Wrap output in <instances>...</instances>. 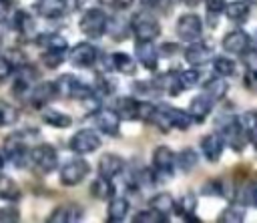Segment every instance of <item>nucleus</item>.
Instances as JSON below:
<instances>
[{"mask_svg": "<svg viewBox=\"0 0 257 223\" xmlns=\"http://www.w3.org/2000/svg\"><path fill=\"white\" fill-rule=\"evenodd\" d=\"M54 88H56V96H64V98H90L92 96V88L86 86L84 82H80L74 74H62L54 80Z\"/></svg>", "mask_w": 257, "mask_h": 223, "instance_id": "f257e3e1", "label": "nucleus"}, {"mask_svg": "<svg viewBox=\"0 0 257 223\" xmlns=\"http://www.w3.org/2000/svg\"><path fill=\"white\" fill-rule=\"evenodd\" d=\"M78 28L88 38H100L108 28V16L100 8H88L80 18Z\"/></svg>", "mask_w": 257, "mask_h": 223, "instance_id": "f03ea898", "label": "nucleus"}, {"mask_svg": "<svg viewBox=\"0 0 257 223\" xmlns=\"http://www.w3.org/2000/svg\"><path fill=\"white\" fill-rule=\"evenodd\" d=\"M131 30L137 40H155L161 34V24L149 12H137L131 18Z\"/></svg>", "mask_w": 257, "mask_h": 223, "instance_id": "7ed1b4c3", "label": "nucleus"}, {"mask_svg": "<svg viewBox=\"0 0 257 223\" xmlns=\"http://www.w3.org/2000/svg\"><path fill=\"white\" fill-rule=\"evenodd\" d=\"M221 139H223V143H225L227 147H231V149L237 151V153H241V151L245 149V145L249 143L247 129H245V125H243L241 121H237V119H229V121L223 125V129H221Z\"/></svg>", "mask_w": 257, "mask_h": 223, "instance_id": "20e7f679", "label": "nucleus"}, {"mask_svg": "<svg viewBox=\"0 0 257 223\" xmlns=\"http://www.w3.org/2000/svg\"><path fill=\"white\" fill-rule=\"evenodd\" d=\"M88 173H90V165L84 159H70L60 169V183L66 187H74L82 183Z\"/></svg>", "mask_w": 257, "mask_h": 223, "instance_id": "39448f33", "label": "nucleus"}, {"mask_svg": "<svg viewBox=\"0 0 257 223\" xmlns=\"http://www.w3.org/2000/svg\"><path fill=\"white\" fill-rule=\"evenodd\" d=\"M153 169L157 179H169L175 173V153L167 145H159L153 151Z\"/></svg>", "mask_w": 257, "mask_h": 223, "instance_id": "423d86ee", "label": "nucleus"}, {"mask_svg": "<svg viewBox=\"0 0 257 223\" xmlns=\"http://www.w3.org/2000/svg\"><path fill=\"white\" fill-rule=\"evenodd\" d=\"M68 147L76 155H88V153H94L100 147V137L90 129H80L70 137Z\"/></svg>", "mask_w": 257, "mask_h": 223, "instance_id": "0eeeda50", "label": "nucleus"}, {"mask_svg": "<svg viewBox=\"0 0 257 223\" xmlns=\"http://www.w3.org/2000/svg\"><path fill=\"white\" fill-rule=\"evenodd\" d=\"M28 159L38 167L42 173H52L58 163V153L50 145H36L28 151Z\"/></svg>", "mask_w": 257, "mask_h": 223, "instance_id": "6e6552de", "label": "nucleus"}, {"mask_svg": "<svg viewBox=\"0 0 257 223\" xmlns=\"http://www.w3.org/2000/svg\"><path fill=\"white\" fill-rule=\"evenodd\" d=\"M177 36L181 38V40H185V42H195V40H199L201 38V34H203V22H201V18L197 16V14H193V12H187V14H183L179 20H177Z\"/></svg>", "mask_w": 257, "mask_h": 223, "instance_id": "1a4fd4ad", "label": "nucleus"}, {"mask_svg": "<svg viewBox=\"0 0 257 223\" xmlns=\"http://www.w3.org/2000/svg\"><path fill=\"white\" fill-rule=\"evenodd\" d=\"M68 58H70V62H72L74 66H78V68H88V66H92V64L96 62L98 50H96V46H92L90 42H78V44L72 46Z\"/></svg>", "mask_w": 257, "mask_h": 223, "instance_id": "9d476101", "label": "nucleus"}, {"mask_svg": "<svg viewBox=\"0 0 257 223\" xmlns=\"http://www.w3.org/2000/svg\"><path fill=\"white\" fill-rule=\"evenodd\" d=\"M94 123H96V129L104 135H110V137H116L118 135V129H120V117L116 110L112 108H98L94 113Z\"/></svg>", "mask_w": 257, "mask_h": 223, "instance_id": "9b49d317", "label": "nucleus"}, {"mask_svg": "<svg viewBox=\"0 0 257 223\" xmlns=\"http://www.w3.org/2000/svg\"><path fill=\"white\" fill-rule=\"evenodd\" d=\"M135 56L147 70H155L159 66V50L155 48L153 40H137Z\"/></svg>", "mask_w": 257, "mask_h": 223, "instance_id": "f8f14e48", "label": "nucleus"}, {"mask_svg": "<svg viewBox=\"0 0 257 223\" xmlns=\"http://www.w3.org/2000/svg\"><path fill=\"white\" fill-rule=\"evenodd\" d=\"M6 157L16 165V167H24L26 165V159H28V149H26V143L22 139V135H10L6 139Z\"/></svg>", "mask_w": 257, "mask_h": 223, "instance_id": "ddd939ff", "label": "nucleus"}, {"mask_svg": "<svg viewBox=\"0 0 257 223\" xmlns=\"http://www.w3.org/2000/svg\"><path fill=\"white\" fill-rule=\"evenodd\" d=\"M159 110L163 113V117L167 119L169 127L171 129H177V131H187L193 123V117L183 110V108H177V106H169V104H161Z\"/></svg>", "mask_w": 257, "mask_h": 223, "instance_id": "4468645a", "label": "nucleus"}, {"mask_svg": "<svg viewBox=\"0 0 257 223\" xmlns=\"http://www.w3.org/2000/svg\"><path fill=\"white\" fill-rule=\"evenodd\" d=\"M213 58V50L209 44L205 42H189V46L185 48V60L191 64V66H201V64H207L209 60Z\"/></svg>", "mask_w": 257, "mask_h": 223, "instance_id": "2eb2a0df", "label": "nucleus"}, {"mask_svg": "<svg viewBox=\"0 0 257 223\" xmlns=\"http://www.w3.org/2000/svg\"><path fill=\"white\" fill-rule=\"evenodd\" d=\"M223 147H225V143L219 133H209L201 139V153L209 163H219V159L223 155Z\"/></svg>", "mask_w": 257, "mask_h": 223, "instance_id": "dca6fc26", "label": "nucleus"}, {"mask_svg": "<svg viewBox=\"0 0 257 223\" xmlns=\"http://www.w3.org/2000/svg\"><path fill=\"white\" fill-rule=\"evenodd\" d=\"M80 217H82V207H78L76 203H64V205H58L48 215V221L50 223H72V221H78Z\"/></svg>", "mask_w": 257, "mask_h": 223, "instance_id": "f3484780", "label": "nucleus"}, {"mask_svg": "<svg viewBox=\"0 0 257 223\" xmlns=\"http://www.w3.org/2000/svg\"><path fill=\"white\" fill-rule=\"evenodd\" d=\"M249 48V34L245 30H231L223 38V50L229 54H241Z\"/></svg>", "mask_w": 257, "mask_h": 223, "instance_id": "a211bd4d", "label": "nucleus"}, {"mask_svg": "<svg viewBox=\"0 0 257 223\" xmlns=\"http://www.w3.org/2000/svg\"><path fill=\"white\" fill-rule=\"evenodd\" d=\"M122 169H124V161L114 153H104L98 159V173L106 179H114Z\"/></svg>", "mask_w": 257, "mask_h": 223, "instance_id": "6ab92c4d", "label": "nucleus"}, {"mask_svg": "<svg viewBox=\"0 0 257 223\" xmlns=\"http://www.w3.org/2000/svg\"><path fill=\"white\" fill-rule=\"evenodd\" d=\"M211 108H213V102H211V98L207 94H197L189 102V115L197 123H203L211 115Z\"/></svg>", "mask_w": 257, "mask_h": 223, "instance_id": "aec40b11", "label": "nucleus"}, {"mask_svg": "<svg viewBox=\"0 0 257 223\" xmlns=\"http://www.w3.org/2000/svg\"><path fill=\"white\" fill-rule=\"evenodd\" d=\"M34 8L42 18L52 20V18H60L66 12V0H38Z\"/></svg>", "mask_w": 257, "mask_h": 223, "instance_id": "412c9836", "label": "nucleus"}, {"mask_svg": "<svg viewBox=\"0 0 257 223\" xmlns=\"http://www.w3.org/2000/svg\"><path fill=\"white\" fill-rule=\"evenodd\" d=\"M155 86H157L159 90H165V92L171 94V96H177L179 92H183V84H181L179 72H175V70H169V72L161 74V78H159V82H157Z\"/></svg>", "mask_w": 257, "mask_h": 223, "instance_id": "4be33fe9", "label": "nucleus"}, {"mask_svg": "<svg viewBox=\"0 0 257 223\" xmlns=\"http://www.w3.org/2000/svg\"><path fill=\"white\" fill-rule=\"evenodd\" d=\"M52 98H56L54 82H40V84L32 90V94H30V100H32V104H34L36 108L44 106V104L50 102Z\"/></svg>", "mask_w": 257, "mask_h": 223, "instance_id": "5701e85b", "label": "nucleus"}, {"mask_svg": "<svg viewBox=\"0 0 257 223\" xmlns=\"http://www.w3.org/2000/svg\"><path fill=\"white\" fill-rule=\"evenodd\" d=\"M197 163H199V155H197L191 147H185L183 151H179V153L175 155V167H179L183 173L193 171V169L197 167Z\"/></svg>", "mask_w": 257, "mask_h": 223, "instance_id": "b1692460", "label": "nucleus"}, {"mask_svg": "<svg viewBox=\"0 0 257 223\" xmlns=\"http://www.w3.org/2000/svg\"><path fill=\"white\" fill-rule=\"evenodd\" d=\"M114 110L118 113L120 121H122V119H128V121L139 119V100L133 98V96H122V98H118Z\"/></svg>", "mask_w": 257, "mask_h": 223, "instance_id": "393cba45", "label": "nucleus"}, {"mask_svg": "<svg viewBox=\"0 0 257 223\" xmlns=\"http://www.w3.org/2000/svg\"><path fill=\"white\" fill-rule=\"evenodd\" d=\"M223 10H225L227 18L233 20V22H243V20H247V16H249V4H247L245 0L227 2Z\"/></svg>", "mask_w": 257, "mask_h": 223, "instance_id": "a878e982", "label": "nucleus"}, {"mask_svg": "<svg viewBox=\"0 0 257 223\" xmlns=\"http://www.w3.org/2000/svg\"><path fill=\"white\" fill-rule=\"evenodd\" d=\"M110 62H112V68L118 70L120 74H135L137 66H135V58L128 56L126 52H114L108 56Z\"/></svg>", "mask_w": 257, "mask_h": 223, "instance_id": "bb28decb", "label": "nucleus"}, {"mask_svg": "<svg viewBox=\"0 0 257 223\" xmlns=\"http://www.w3.org/2000/svg\"><path fill=\"white\" fill-rule=\"evenodd\" d=\"M128 201L124 197H110V203H108V221H122L126 215H128Z\"/></svg>", "mask_w": 257, "mask_h": 223, "instance_id": "cd10ccee", "label": "nucleus"}, {"mask_svg": "<svg viewBox=\"0 0 257 223\" xmlns=\"http://www.w3.org/2000/svg\"><path fill=\"white\" fill-rule=\"evenodd\" d=\"M227 90H229V84L225 82V76H221V78H211V80L205 82V94H207L211 100H221V98H225Z\"/></svg>", "mask_w": 257, "mask_h": 223, "instance_id": "c85d7f7f", "label": "nucleus"}, {"mask_svg": "<svg viewBox=\"0 0 257 223\" xmlns=\"http://www.w3.org/2000/svg\"><path fill=\"white\" fill-rule=\"evenodd\" d=\"M149 205H151L153 209H157L161 215H165L167 219H169V215L175 213V199H173L169 193H159V195H155Z\"/></svg>", "mask_w": 257, "mask_h": 223, "instance_id": "c756f323", "label": "nucleus"}, {"mask_svg": "<svg viewBox=\"0 0 257 223\" xmlns=\"http://www.w3.org/2000/svg\"><path fill=\"white\" fill-rule=\"evenodd\" d=\"M42 121L50 127H56V129H66V127L72 125V119L66 113H60V110H54V108H46L42 113Z\"/></svg>", "mask_w": 257, "mask_h": 223, "instance_id": "7c9ffc66", "label": "nucleus"}, {"mask_svg": "<svg viewBox=\"0 0 257 223\" xmlns=\"http://www.w3.org/2000/svg\"><path fill=\"white\" fill-rule=\"evenodd\" d=\"M90 193H92L94 199H110V197L114 195V185H112L110 179H106V177L100 175V177L90 185Z\"/></svg>", "mask_w": 257, "mask_h": 223, "instance_id": "2f4dec72", "label": "nucleus"}, {"mask_svg": "<svg viewBox=\"0 0 257 223\" xmlns=\"http://www.w3.org/2000/svg\"><path fill=\"white\" fill-rule=\"evenodd\" d=\"M14 26H16V30H18L22 36H32L34 30H36L34 18H32L28 12H24V10H18V12L14 14Z\"/></svg>", "mask_w": 257, "mask_h": 223, "instance_id": "473e14b6", "label": "nucleus"}, {"mask_svg": "<svg viewBox=\"0 0 257 223\" xmlns=\"http://www.w3.org/2000/svg\"><path fill=\"white\" fill-rule=\"evenodd\" d=\"M195 209H197V195L195 193H185L179 201H175V213L177 215L189 217L195 213Z\"/></svg>", "mask_w": 257, "mask_h": 223, "instance_id": "72a5a7b5", "label": "nucleus"}, {"mask_svg": "<svg viewBox=\"0 0 257 223\" xmlns=\"http://www.w3.org/2000/svg\"><path fill=\"white\" fill-rule=\"evenodd\" d=\"M38 42L46 48V50H56V52H64L66 48H68V42H66V38L64 36H60V34H42L40 38H38Z\"/></svg>", "mask_w": 257, "mask_h": 223, "instance_id": "f704fd0d", "label": "nucleus"}, {"mask_svg": "<svg viewBox=\"0 0 257 223\" xmlns=\"http://www.w3.org/2000/svg\"><path fill=\"white\" fill-rule=\"evenodd\" d=\"M243 219H245V211L241 205H235V203H231L227 209H223L221 215L217 217L219 223H241Z\"/></svg>", "mask_w": 257, "mask_h": 223, "instance_id": "c9c22d12", "label": "nucleus"}, {"mask_svg": "<svg viewBox=\"0 0 257 223\" xmlns=\"http://www.w3.org/2000/svg\"><path fill=\"white\" fill-rule=\"evenodd\" d=\"M0 197H2V199H10V201H16V199L20 197L18 185H16L10 177H6V175H2V173H0Z\"/></svg>", "mask_w": 257, "mask_h": 223, "instance_id": "e433bc0d", "label": "nucleus"}, {"mask_svg": "<svg viewBox=\"0 0 257 223\" xmlns=\"http://www.w3.org/2000/svg\"><path fill=\"white\" fill-rule=\"evenodd\" d=\"M18 121V110L14 104L6 102V100H0V127H8V125H14Z\"/></svg>", "mask_w": 257, "mask_h": 223, "instance_id": "4c0bfd02", "label": "nucleus"}, {"mask_svg": "<svg viewBox=\"0 0 257 223\" xmlns=\"http://www.w3.org/2000/svg\"><path fill=\"white\" fill-rule=\"evenodd\" d=\"M133 221H135V223H161V221H167V217H165V215H161L157 209L149 207V209L139 211V213L135 215V219H133Z\"/></svg>", "mask_w": 257, "mask_h": 223, "instance_id": "58836bf2", "label": "nucleus"}, {"mask_svg": "<svg viewBox=\"0 0 257 223\" xmlns=\"http://www.w3.org/2000/svg\"><path fill=\"white\" fill-rule=\"evenodd\" d=\"M213 68H215V72L219 76H231V74H235V62L231 58H227V56H217L213 60Z\"/></svg>", "mask_w": 257, "mask_h": 223, "instance_id": "ea45409f", "label": "nucleus"}, {"mask_svg": "<svg viewBox=\"0 0 257 223\" xmlns=\"http://www.w3.org/2000/svg\"><path fill=\"white\" fill-rule=\"evenodd\" d=\"M243 125H245V129H247L249 141L253 143V147H255V151H257V113H247Z\"/></svg>", "mask_w": 257, "mask_h": 223, "instance_id": "a19ab883", "label": "nucleus"}, {"mask_svg": "<svg viewBox=\"0 0 257 223\" xmlns=\"http://www.w3.org/2000/svg\"><path fill=\"white\" fill-rule=\"evenodd\" d=\"M179 78H181L183 88H193L195 84H199V70H195V68H187V70L179 72Z\"/></svg>", "mask_w": 257, "mask_h": 223, "instance_id": "79ce46f5", "label": "nucleus"}, {"mask_svg": "<svg viewBox=\"0 0 257 223\" xmlns=\"http://www.w3.org/2000/svg\"><path fill=\"white\" fill-rule=\"evenodd\" d=\"M62 54L64 52H56V50H46L42 54V62L46 68H56L60 62H62Z\"/></svg>", "mask_w": 257, "mask_h": 223, "instance_id": "37998d69", "label": "nucleus"}, {"mask_svg": "<svg viewBox=\"0 0 257 223\" xmlns=\"http://www.w3.org/2000/svg\"><path fill=\"white\" fill-rule=\"evenodd\" d=\"M203 193L207 195H213V197H225V185L221 181H209L203 185Z\"/></svg>", "mask_w": 257, "mask_h": 223, "instance_id": "c03bdc74", "label": "nucleus"}, {"mask_svg": "<svg viewBox=\"0 0 257 223\" xmlns=\"http://www.w3.org/2000/svg\"><path fill=\"white\" fill-rule=\"evenodd\" d=\"M243 203H249V205L257 207V181L249 183V185L243 189Z\"/></svg>", "mask_w": 257, "mask_h": 223, "instance_id": "a18cd8bd", "label": "nucleus"}, {"mask_svg": "<svg viewBox=\"0 0 257 223\" xmlns=\"http://www.w3.org/2000/svg\"><path fill=\"white\" fill-rule=\"evenodd\" d=\"M241 56H243V64H245L251 72H255V70H257V48H255V50L245 48V50L241 52Z\"/></svg>", "mask_w": 257, "mask_h": 223, "instance_id": "49530a36", "label": "nucleus"}, {"mask_svg": "<svg viewBox=\"0 0 257 223\" xmlns=\"http://www.w3.org/2000/svg\"><path fill=\"white\" fill-rule=\"evenodd\" d=\"M20 219V215H18V211L16 209H12V207H2L0 209V223H6V221H18Z\"/></svg>", "mask_w": 257, "mask_h": 223, "instance_id": "de8ad7c7", "label": "nucleus"}, {"mask_svg": "<svg viewBox=\"0 0 257 223\" xmlns=\"http://www.w3.org/2000/svg\"><path fill=\"white\" fill-rule=\"evenodd\" d=\"M10 72H12V62H10L8 58L0 56V82L6 80V78L10 76Z\"/></svg>", "mask_w": 257, "mask_h": 223, "instance_id": "09e8293b", "label": "nucleus"}, {"mask_svg": "<svg viewBox=\"0 0 257 223\" xmlns=\"http://www.w3.org/2000/svg\"><path fill=\"white\" fill-rule=\"evenodd\" d=\"M205 4H207V10H209V12L219 14V12H223L227 0H205Z\"/></svg>", "mask_w": 257, "mask_h": 223, "instance_id": "8fccbe9b", "label": "nucleus"}, {"mask_svg": "<svg viewBox=\"0 0 257 223\" xmlns=\"http://www.w3.org/2000/svg\"><path fill=\"white\" fill-rule=\"evenodd\" d=\"M10 12V0H0V22L8 18Z\"/></svg>", "mask_w": 257, "mask_h": 223, "instance_id": "3c124183", "label": "nucleus"}, {"mask_svg": "<svg viewBox=\"0 0 257 223\" xmlns=\"http://www.w3.org/2000/svg\"><path fill=\"white\" fill-rule=\"evenodd\" d=\"M135 4V0H112V6H116L118 10H126Z\"/></svg>", "mask_w": 257, "mask_h": 223, "instance_id": "603ef678", "label": "nucleus"}, {"mask_svg": "<svg viewBox=\"0 0 257 223\" xmlns=\"http://www.w3.org/2000/svg\"><path fill=\"white\" fill-rule=\"evenodd\" d=\"M181 2H183V4H187V6H197L201 0H181Z\"/></svg>", "mask_w": 257, "mask_h": 223, "instance_id": "864d4df0", "label": "nucleus"}, {"mask_svg": "<svg viewBox=\"0 0 257 223\" xmlns=\"http://www.w3.org/2000/svg\"><path fill=\"white\" fill-rule=\"evenodd\" d=\"M102 4H108V6H112V0H100Z\"/></svg>", "mask_w": 257, "mask_h": 223, "instance_id": "5fc2aeb1", "label": "nucleus"}, {"mask_svg": "<svg viewBox=\"0 0 257 223\" xmlns=\"http://www.w3.org/2000/svg\"><path fill=\"white\" fill-rule=\"evenodd\" d=\"M2 161H4V159H2V155H0V167H2Z\"/></svg>", "mask_w": 257, "mask_h": 223, "instance_id": "6e6d98bb", "label": "nucleus"}, {"mask_svg": "<svg viewBox=\"0 0 257 223\" xmlns=\"http://www.w3.org/2000/svg\"><path fill=\"white\" fill-rule=\"evenodd\" d=\"M0 44H2V38H0Z\"/></svg>", "mask_w": 257, "mask_h": 223, "instance_id": "4d7b16f0", "label": "nucleus"}]
</instances>
